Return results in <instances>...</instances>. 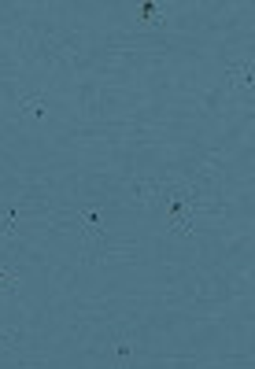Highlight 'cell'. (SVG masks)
<instances>
[{
  "mask_svg": "<svg viewBox=\"0 0 255 369\" xmlns=\"http://www.w3.org/2000/svg\"><path fill=\"white\" fill-rule=\"evenodd\" d=\"M19 111L30 115V118H45L48 115V96L45 93H37V96H26L23 104H19Z\"/></svg>",
  "mask_w": 255,
  "mask_h": 369,
  "instance_id": "cell-2",
  "label": "cell"
},
{
  "mask_svg": "<svg viewBox=\"0 0 255 369\" xmlns=\"http://www.w3.org/2000/svg\"><path fill=\"white\" fill-rule=\"evenodd\" d=\"M78 229L85 244H104L108 240V222L100 211H78Z\"/></svg>",
  "mask_w": 255,
  "mask_h": 369,
  "instance_id": "cell-1",
  "label": "cell"
},
{
  "mask_svg": "<svg viewBox=\"0 0 255 369\" xmlns=\"http://www.w3.org/2000/svg\"><path fill=\"white\" fill-rule=\"evenodd\" d=\"M15 340H19V332H15V329L0 332V351H4V347H15Z\"/></svg>",
  "mask_w": 255,
  "mask_h": 369,
  "instance_id": "cell-4",
  "label": "cell"
},
{
  "mask_svg": "<svg viewBox=\"0 0 255 369\" xmlns=\"http://www.w3.org/2000/svg\"><path fill=\"white\" fill-rule=\"evenodd\" d=\"M12 292H19V277H15V269L0 266V296H12Z\"/></svg>",
  "mask_w": 255,
  "mask_h": 369,
  "instance_id": "cell-3",
  "label": "cell"
}]
</instances>
